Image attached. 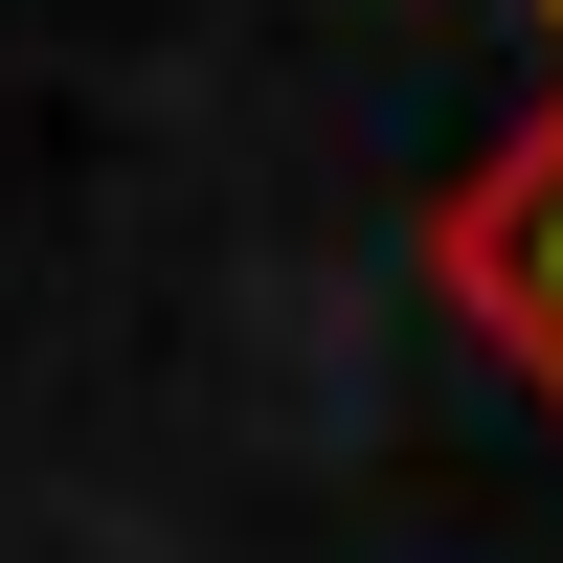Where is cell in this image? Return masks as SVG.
Masks as SVG:
<instances>
[{
    "label": "cell",
    "instance_id": "cell-1",
    "mask_svg": "<svg viewBox=\"0 0 563 563\" xmlns=\"http://www.w3.org/2000/svg\"><path fill=\"white\" fill-rule=\"evenodd\" d=\"M429 271H451V316H474V339L563 406V90H541V113L429 203Z\"/></svg>",
    "mask_w": 563,
    "mask_h": 563
}]
</instances>
